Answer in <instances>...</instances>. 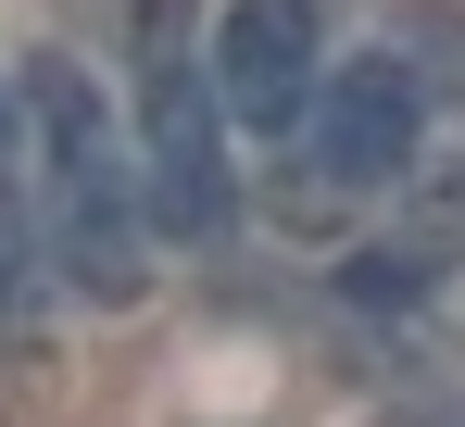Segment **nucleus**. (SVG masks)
Masks as SVG:
<instances>
[{"instance_id":"nucleus-1","label":"nucleus","mask_w":465,"mask_h":427,"mask_svg":"<svg viewBox=\"0 0 465 427\" xmlns=\"http://www.w3.org/2000/svg\"><path fill=\"white\" fill-rule=\"evenodd\" d=\"M25 126H38V202H51V264L64 289H88L101 314H126L152 289V189L114 139V101L76 64H25Z\"/></svg>"},{"instance_id":"nucleus-2","label":"nucleus","mask_w":465,"mask_h":427,"mask_svg":"<svg viewBox=\"0 0 465 427\" xmlns=\"http://www.w3.org/2000/svg\"><path fill=\"white\" fill-rule=\"evenodd\" d=\"M139 189L176 239H227L239 226V176H227V88L214 64H189L176 38H152L139 75Z\"/></svg>"},{"instance_id":"nucleus-3","label":"nucleus","mask_w":465,"mask_h":427,"mask_svg":"<svg viewBox=\"0 0 465 427\" xmlns=\"http://www.w3.org/2000/svg\"><path fill=\"white\" fill-rule=\"evenodd\" d=\"M302 126H314V176H327V189H390V176L415 164V126H428V75L402 64V51L340 64L314 88Z\"/></svg>"},{"instance_id":"nucleus-4","label":"nucleus","mask_w":465,"mask_h":427,"mask_svg":"<svg viewBox=\"0 0 465 427\" xmlns=\"http://www.w3.org/2000/svg\"><path fill=\"white\" fill-rule=\"evenodd\" d=\"M214 88L252 139H290L327 88V38H314V0H227L214 25Z\"/></svg>"},{"instance_id":"nucleus-5","label":"nucleus","mask_w":465,"mask_h":427,"mask_svg":"<svg viewBox=\"0 0 465 427\" xmlns=\"http://www.w3.org/2000/svg\"><path fill=\"white\" fill-rule=\"evenodd\" d=\"M38 327V226L13 202V176H0V340H25Z\"/></svg>"},{"instance_id":"nucleus-6","label":"nucleus","mask_w":465,"mask_h":427,"mask_svg":"<svg viewBox=\"0 0 465 427\" xmlns=\"http://www.w3.org/2000/svg\"><path fill=\"white\" fill-rule=\"evenodd\" d=\"M340 289H352V302H415V289H428V252H352Z\"/></svg>"}]
</instances>
